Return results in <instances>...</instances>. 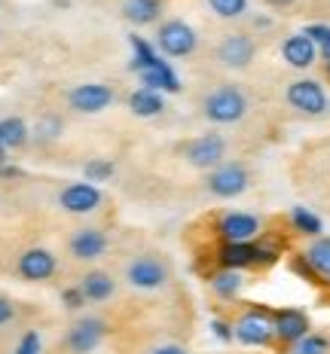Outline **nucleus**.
I'll use <instances>...</instances> for the list:
<instances>
[{
    "instance_id": "1",
    "label": "nucleus",
    "mask_w": 330,
    "mask_h": 354,
    "mask_svg": "<svg viewBox=\"0 0 330 354\" xmlns=\"http://www.w3.org/2000/svg\"><path fill=\"white\" fill-rule=\"evenodd\" d=\"M232 339L245 348H275V327H273V308L260 302H248L232 321Z\"/></svg>"
},
{
    "instance_id": "2",
    "label": "nucleus",
    "mask_w": 330,
    "mask_h": 354,
    "mask_svg": "<svg viewBox=\"0 0 330 354\" xmlns=\"http://www.w3.org/2000/svg\"><path fill=\"white\" fill-rule=\"evenodd\" d=\"M248 110H251V101H248L245 88H239L236 83L214 86L202 98V116L211 125H236L248 116Z\"/></svg>"
},
{
    "instance_id": "3",
    "label": "nucleus",
    "mask_w": 330,
    "mask_h": 354,
    "mask_svg": "<svg viewBox=\"0 0 330 354\" xmlns=\"http://www.w3.org/2000/svg\"><path fill=\"white\" fill-rule=\"evenodd\" d=\"M278 250L275 245H263V241H239V245H220L214 260L217 269H269L278 263Z\"/></svg>"
},
{
    "instance_id": "4",
    "label": "nucleus",
    "mask_w": 330,
    "mask_h": 354,
    "mask_svg": "<svg viewBox=\"0 0 330 354\" xmlns=\"http://www.w3.org/2000/svg\"><path fill=\"white\" fill-rule=\"evenodd\" d=\"M263 232V220L251 211H223L214 220V235L220 245H239V241H257Z\"/></svg>"
},
{
    "instance_id": "5",
    "label": "nucleus",
    "mask_w": 330,
    "mask_h": 354,
    "mask_svg": "<svg viewBox=\"0 0 330 354\" xmlns=\"http://www.w3.org/2000/svg\"><path fill=\"white\" fill-rule=\"evenodd\" d=\"M156 46H159V53L168 58H187L199 49V34L183 19H168L156 31Z\"/></svg>"
},
{
    "instance_id": "6",
    "label": "nucleus",
    "mask_w": 330,
    "mask_h": 354,
    "mask_svg": "<svg viewBox=\"0 0 330 354\" xmlns=\"http://www.w3.org/2000/svg\"><path fill=\"white\" fill-rule=\"evenodd\" d=\"M248 187H251V171L241 162H223L205 177V189L214 198H236L248 193Z\"/></svg>"
},
{
    "instance_id": "7",
    "label": "nucleus",
    "mask_w": 330,
    "mask_h": 354,
    "mask_svg": "<svg viewBox=\"0 0 330 354\" xmlns=\"http://www.w3.org/2000/svg\"><path fill=\"white\" fill-rule=\"evenodd\" d=\"M284 101L303 116H321L330 104L324 86H321L318 80H309V77H300V80H293V83H288V88H284Z\"/></svg>"
},
{
    "instance_id": "8",
    "label": "nucleus",
    "mask_w": 330,
    "mask_h": 354,
    "mask_svg": "<svg viewBox=\"0 0 330 354\" xmlns=\"http://www.w3.org/2000/svg\"><path fill=\"white\" fill-rule=\"evenodd\" d=\"M104 336H107V321L98 318V315H86V318L73 321L68 327L62 345L68 354H92L104 342Z\"/></svg>"
},
{
    "instance_id": "9",
    "label": "nucleus",
    "mask_w": 330,
    "mask_h": 354,
    "mask_svg": "<svg viewBox=\"0 0 330 354\" xmlns=\"http://www.w3.org/2000/svg\"><path fill=\"white\" fill-rule=\"evenodd\" d=\"M126 281L135 290H159L168 284V263L159 254H138L126 266Z\"/></svg>"
},
{
    "instance_id": "10",
    "label": "nucleus",
    "mask_w": 330,
    "mask_h": 354,
    "mask_svg": "<svg viewBox=\"0 0 330 354\" xmlns=\"http://www.w3.org/2000/svg\"><path fill=\"white\" fill-rule=\"evenodd\" d=\"M183 159H187L190 168L214 171L217 165H223L226 162V138L217 135V131H208V135L193 138V141L183 147Z\"/></svg>"
},
{
    "instance_id": "11",
    "label": "nucleus",
    "mask_w": 330,
    "mask_h": 354,
    "mask_svg": "<svg viewBox=\"0 0 330 354\" xmlns=\"http://www.w3.org/2000/svg\"><path fill=\"white\" fill-rule=\"evenodd\" d=\"M254 58H257V40L248 31H232L217 43V62L230 71L251 68Z\"/></svg>"
},
{
    "instance_id": "12",
    "label": "nucleus",
    "mask_w": 330,
    "mask_h": 354,
    "mask_svg": "<svg viewBox=\"0 0 330 354\" xmlns=\"http://www.w3.org/2000/svg\"><path fill=\"white\" fill-rule=\"evenodd\" d=\"M273 327H275V345L288 351L293 342H300L306 333H312V321L303 308H273Z\"/></svg>"
},
{
    "instance_id": "13",
    "label": "nucleus",
    "mask_w": 330,
    "mask_h": 354,
    "mask_svg": "<svg viewBox=\"0 0 330 354\" xmlns=\"http://www.w3.org/2000/svg\"><path fill=\"white\" fill-rule=\"evenodd\" d=\"M104 193L98 189V183L80 180V183H68V187L58 193V208L68 214H92L101 208Z\"/></svg>"
},
{
    "instance_id": "14",
    "label": "nucleus",
    "mask_w": 330,
    "mask_h": 354,
    "mask_svg": "<svg viewBox=\"0 0 330 354\" xmlns=\"http://www.w3.org/2000/svg\"><path fill=\"white\" fill-rule=\"evenodd\" d=\"M116 101L113 88L104 86V83H83V86H73L68 92V107L77 110V113H101V110H107L110 104Z\"/></svg>"
},
{
    "instance_id": "15",
    "label": "nucleus",
    "mask_w": 330,
    "mask_h": 354,
    "mask_svg": "<svg viewBox=\"0 0 330 354\" xmlns=\"http://www.w3.org/2000/svg\"><path fill=\"white\" fill-rule=\"evenodd\" d=\"M16 272H19V278H25V281H49V278L58 272V260H55L53 250L31 248L19 257Z\"/></svg>"
},
{
    "instance_id": "16",
    "label": "nucleus",
    "mask_w": 330,
    "mask_h": 354,
    "mask_svg": "<svg viewBox=\"0 0 330 354\" xmlns=\"http://www.w3.org/2000/svg\"><path fill=\"white\" fill-rule=\"evenodd\" d=\"M107 245H110L107 232L98 230V226H83V230H77L68 241L73 260H80V263H92V260H98V257H104Z\"/></svg>"
},
{
    "instance_id": "17",
    "label": "nucleus",
    "mask_w": 330,
    "mask_h": 354,
    "mask_svg": "<svg viewBox=\"0 0 330 354\" xmlns=\"http://www.w3.org/2000/svg\"><path fill=\"white\" fill-rule=\"evenodd\" d=\"M318 46L306 37L303 31L300 34H291V37H284L282 40V58H284V64L293 71H309L315 68V62H318Z\"/></svg>"
},
{
    "instance_id": "18",
    "label": "nucleus",
    "mask_w": 330,
    "mask_h": 354,
    "mask_svg": "<svg viewBox=\"0 0 330 354\" xmlns=\"http://www.w3.org/2000/svg\"><path fill=\"white\" fill-rule=\"evenodd\" d=\"M138 80H141L144 88H153V92H168V95H178L181 92V77L174 73V68L165 62L163 55H159L150 68L138 71Z\"/></svg>"
},
{
    "instance_id": "19",
    "label": "nucleus",
    "mask_w": 330,
    "mask_h": 354,
    "mask_svg": "<svg viewBox=\"0 0 330 354\" xmlns=\"http://www.w3.org/2000/svg\"><path fill=\"white\" fill-rule=\"evenodd\" d=\"M28 141H31V131H28L25 120H19V116H6V120H0V165L6 162V153L21 150Z\"/></svg>"
},
{
    "instance_id": "20",
    "label": "nucleus",
    "mask_w": 330,
    "mask_h": 354,
    "mask_svg": "<svg viewBox=\"0 0 330 354\" xmlns=\"http://www.w3.org/2000/svg\"><path fill=\"white\" fill-rule=\"evenodd\" d=\"M303 257L309 260L312 272L318 275L321 287H330V235H318V239H309Z\"/></svg>"
},
{
    "instance_id": "21",
    "label": "nucleus",
    "mask_w": 330,
    "mask_h": 354,
    "mask_svg": "<svg viewBox=\"0 0 330 354\" xmlns=\"http://www.w3.org/2000/svg\"><path fill=\"white\" fill-rule=\"evenodd\" d=\"M80 290H83L86 302H107L116 293V281H113V275H107V272L92 269L80 278Z\"/></svg>"
},
{
    "instance_id": "22",
    "label": "nucleus",
    "mask_w": 330,
    "mask_h": 354,
    "mask_svg": "<svg viewBox=\"0 0 330 354\" xmlns=\"http://www.w3.org/2000/svg\"><path fill=\"white\" fill-rule=\"evenodd\" d=\"M208 287H211V293H214L217 299L232 302V299H239L241 287H245V275L236 272V269H214L211 272V278H208Z\"/></svg>"
},
{
    "instance_id": "23",
    "label": "nucleus",
    "mask_w": 330,
    "mask_h": 354,
    "mask_svg": "<svg viewBox=\"0 0 330 354\" xmlns=\"http://www.w3.org/2000/svg\"><path fill=\"white\" fill-rule=\"evenodd\" d=\"M129 110L135 116H141V120H150V116H159L165 110V98H163V92L138 86L135 92L129 95Z\"/></svg>"
},
{
    "instance_id": "24",
    "label": "nucleus",
    "mask_w": 330,
    "mask_h": 354,
    "mask_svg": "<svg viewBox=\"0 0 330 354\" xmlns=\"http://www.w3.org/2000/svg\"><path fill=\"white\" fill-rule=\"evenodd\" d=\"M122 16L138 28L153 25V21H159V16H163V0H126L122 3Z\"/></svg>"
},
{
    "instance_id": "25",
    "label": "nucleus",
    "mask_w": 330,
    "mask_h": 354,
    "mask_svg": "<svg viewBox=\"0 0 330 354\" xmlns=\"http://www.w3.org/2000/svg\"><path fill=\"white\" fill-rule=\"evenodd\" d=\"M291 226L297 235H303V239H318V235H324V223H321L318 214H312L309 208H291L288 214Z\"/></svg>"
},
{
    "instance_id": "26",
    "label": "nucleus",
    "mask_w": 330,
    "mask_h": 354,
    "mask_svg": "<svg viewBox=\"0 0 330 354\" xmlns=\"http://www.w3.org/2000/svg\"><path fill=\"white\" fill-rule=\"evenodd\" d=\"M284 354H330V333L324 330H312L300 342H293Z\"/></svg>"
},
{
    "instance_id": "27",
    "label": "nucleus",
    "mask_w": 330,
    "mask_h": 354,
    "mask_svg": "<svg viewBox=\"0 0 330 354\" xmlns=\"http://www.w3.org/2000/svg\"><path fill=\"white\" fill-rule=\"evenodd\" d=\"M208 10L223 21H236L248 16V0H208Z\"/></svg>"
},
{
    "instance_id": "28",
    "label": "nucleus",
    "mask_w": 330,
    "mask_h": 354,
    "mask_svg": "<svg viewBox=\"0 0 330 354\" xmlns=\"http://www.w3.org/2000/svg\"><path fill=\"white\" fill-rule=\"evenodd\" d=\"M31 135L37 138V141H55V138L62 135V120H58V116H53V113L40 116V122L34 125Z\"/></svg>"
},
{
    "instance_id": "29",
    "label": "nucleus",
    "mask_w": 330,
    "mask_h": 354,
    "mask_svg": "<svg viewBox=\"0 0 330 354\" xmlns=\"http://www.w3.org/2000/svg\"><path fill=\"white\" fill-rule=\"evenodd\" d=\"M113 162H107V159H92L89 165H86V180L89 183H104L113 177Z\"/></svg>"
},
{
    "instance_id": "30",
    "label": "nucleus",
    "mask_w": 330,
    "mask_h": 354,
    "mask_svg": "<svg viewBox=\"0 0 330 354\" xmlns=\"http://www.w3.org/2000/svg\"><path fill=\"white\" fill-rule=\"evenodd\" d=\"M291 272H293V275H300V278H303V281L318 284V275H315V272H312V266H309V260H306V257H303V250L291 257ZM318 287H321V284H318Z\"/></svg>"
},
{
    "instance_id": "31",
    "label": "nucleus",
    "mask_w": 330,
    "mask_h": 354,
    "mask_svg": "<svg viewBox=\"0 0 330 354\" xmlns=\"http://www.w3.org/2000/svg\"><path fill=\"white\" fill-rule=\"evenodd\" d=\"M12 354H43L40 333H37V330H28V333L19 339V345H16V351Z\"/></svg>"
},
{
    "instance_id": "32",
    "label": "nucleus",
    "mask_w": 330,
    "mask_h": 354,
    "mask_svg": "<svg viewBox=\"0 0 330 354\" xmlns=\"http://www.w3.org/2000/svg\"><path fill=\"white\" fill-rule=\"evenodd\" d=\"M62 302H64V308H83L86 297H83V290H80V284L77 287H64V290H62Z\"/></svg>"
},
{
    "instance_id": "33",
    "label": "nucleus",
    "mask_w": 330,
    "mask_h": 354,
    "mask_svg": "<svg viewBox=\"0 0 330 354\" xmlns=\"http://www.w3.org/2000/svg\"><path fill=\"white\" fill-rule=\"evenodd\" d=\"M211 333H214L220 342H236V339H232V321L214 318V321H211Z\"/></svg>"
},
{
    "instance_id": "34",
    "label": "nucleus",
    "mask_w": 330,
    "mask_h": 354,
    "mask_svg": "<svg viewBox=\"0 0 330 354\" xmlns=\"http://www.w3.org/2000/svg\"><path fill=\"white\" fill-rule=\"evenodd\" d=\"M16 321V302L0 297V327H6V324Z\"/></svg>"
},
{
    "instance_id": "35",
    "label": "nucleus",
    "mask_w": 330,
    "mask_h": 354,
    "mask_svg": "<svg viewBox=\"0 0 330 354\" xmlns=\"http://www.w3.org/2000/svg\"><path fill=\"white\" fill-rule=\"evenodd\" d=\"M147 354H190L183 345H174V342H168V345H156L153 351H147Z\"/></svg>"
},
{
    "instance_id": "36",
    "label": "nucleus",
    "mask_w": 330,
    "mask_h": 354,
    "mask_svg": "<svg viewBox=\"0 0 330 354\" xmlns=\"http://www.w3.org/2000/svg\"><path fill=\"white\" fill-rule=\"evenodd\" d=\"M266 3L273 6V10H288V6H293L297 0H266Z\"/></svg>"
},
{
    "instance_id": "37",
    "label": "nucleus",
    "mask_w": 330,
    "mask_h": 354,
    "mask_svg": "<svg viewBox=\"0 0 330 354\" xmlns=\"http://www.w3.org/2000/svg\"><path fill=\"white\" fill-rule=\"evenodd\" d=\"M318 53H321V58H324V62H330V34H327V40L318 46Z\"/></svg>"
},
{
    "instance_id": "38",
    "label": "nucleus",
    "mask_w": 330,
    "mask_h": 354,
    "mask_svg": "<svg viewBox=\"0 0 330 354\" xmlns=\"http://www.w3.org/2000/svg\"><path fill=\"white\" fill-rule=\"evenodd\" d=\"M324 73H327V80H330V62H324Z\"/></svg>"
},
{
    "instance_id": "39",
    "label": "nucleus",
    "mask_w": 330,
    "mask_h": 354,
    "mask_svg": "<svg viewBox=\"0 0 330 354\" xmlns=\"http://www.w3.org/2000/svg\"><path fill=\"white\" fill-rule=\"evenodd\" d=\"M327 110H330V104H327Z\"/></svg>"
}]
</instances>
